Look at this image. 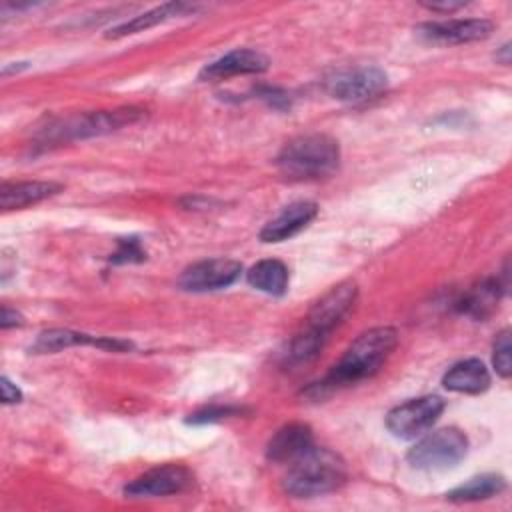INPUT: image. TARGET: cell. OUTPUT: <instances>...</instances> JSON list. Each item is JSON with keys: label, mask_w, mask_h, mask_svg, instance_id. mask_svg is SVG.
<instances>
[{"label": "cell", "mask_w": 512, "mask_h": 512, "mask_svg": "<svg viewBox=\"0 0 512 512\" xmlns=\"http://www.w3.org/2000/svg\"><path fill=\"white\" fill-rule=\"evenodd\" d=\"M398 344V332L390 326H378L362 332L332 366L324 380L312 384L306 394L322 398L336 388L356 384L374 376Z\"/></svg>", "instance_id": "6da1fadb"}, {"label": "cell", "mask_w": 512, "mask_h": 512, "mask_svg": "<svg viewBox=\"0 0 512 512\" xmlns=\"http://www.w3.org/2000/svg\"><path fill=\"white\" fill-rule=\"evenodd\" d=\"M346 482L344 460L328 450L312 446L294 462L284 476V490L294 498H312L338 490Z\"/></svg>", "instance_id": "7a4b0ae2"}, {"label": "cell", "mask_w": 512, "mask_h": 512, "mask_svg": "<svg viewBox=\"0 0 512 512\" xmlns=\"http://www.w3.org/2000/svg\"><path fill=\"white\" fill-rule=\"evenodd\" d=\"M340 162V146L328 134H302L284 144L278 168L292 180H316L330 176Z\"/></svg>", "instance_id": "3957f363"}, {"label": "cell", "mask_w": 512, "mask_h": 512, "mask_svg": "<svg viewBox=\"0 0 512 512\" xmlns=\"http://www.w3.org/2000/svg\"><path fill=\"white\" fill-rule=\"evenodd\" d=\"M468 452V438L458 428H438L422 436L406 454L416 470L442 472L454 468Z\"/></svg>", "instance_id": "277c9868"}, {"label": "cell", "mask_w": 512, "mask_h": 512, "mask_svg": "<svg viewBox=\"0 0 512 512\" xmlns=\"http://www.w3.org/2000/svg\"><path fill=\"white\" fill-rule=\"evenodd\" d=\"M144 118V112L138 108H116L72 116L60 122H52L46 126L44 134L50 140H76L110 134L124 126H130Z\"/></svg>", "instance_id": "5b68a950"}, {"label": "cell", "mask_w": 512, "mask_h": 512, "mask_svg": "<svg viewBox=\"0 0 512 512\" xmlns=\"http://www.w3.org/2000/svg\"><path fill=\"white\" fill-rule=\"evenodd\" d=\"M444 410V400L440 396L428 394L420 398L406 400L394 406L386 414V428L396 438H416L422 436L440 418Z\"/></svg>", "instance_id": "8992f818"}, {"label": "cell", "mask_w": 512, "mask_h": 512, "mask_svg": "<svg viewBox=\"0 0 512 512\" xmlns=\"http://www.w3.org/2000/svg\"><path fill=\"white\" fill-rule=\"evenodd\" d=\"M358 296V286L352 280L332 286L310 310L304 330L326 340L330 332L346 318Z\"/></svg>", "instance_id": "52a82bcc"}, {"label": "cell", "mask_w": 512, "mask_h": 512, "mask_svg": "<svg viewBox=\"0 0 512 512\" xmlns=\"http://www.w3.org/2000/svg\"><path fill=\"white\" fill-rule=\"evenodd\" d=\"M242 274V264L232 258H210L188 266L178 286L186 292H212L234 284Z\"/></svg>", "instance_id": "ba28073f"}, {"label": "cell", "mask_w": 512, "mask_h": 512, "mask_svg": "<svg viewBox=\"0 0 512 512\" xmlns=\"http://www.w3.org/2000/svg\"><path fill=\"white\" fill-rule=\"evenodd\" d=\"M192 484V474L180 464H162L146 470L124 486L128 498H152L180 494Z\"/></svg>", "instance_id": "9c48e42d"}, {"label": "cell", "mask_w": 512, "mask_h": 512, "mask_svg": "<svg viewBox=\"0 0 512 512\" xmlns=\"http://www.w3.org/2000/svg\"><path fill=\"white\" fill-rule=\"evenodd\" d=\"M388 84L386 74L374 66L338 72L328 80V92L344 102H366L378 96Z\"/></svg>", "instance_id": "30bf717a"}, {"label": "cell", "mask_w": 512, "mask_h": 512, "mask_svg": "<svg viewBox=\"0 0 512 512\" xmlns=\"http://www.w3.org/2000/svg\"><path fill=\"white\" fill-rule=\"evenodd\" d=\"M418 34L432 44H466L488 38L492 34V22L484 18L426 22L418 28Z\"/></svg>", "instance_id": "8fae6325"}, {"label": "cell", "mask_w": 512, "mask_h": 512, "mask_svg": "<svg viewBox=\"0 0 512 512\" xmlns=\"http://www.w3.org/2000/svg\"><path fill=\"white\" fill-rule=\"evenodd\" d=\"M70 346H96V348L112 350V352H124V350L132 348V344L126 340L90 336V334L74 332L68 328H52V330H44L38 334V338L30 346V352L32 354H52V352H60Z\"/></svg>", "instance_id": "7c38bea8"}, {"label": "cell", "mask_w": 512, "mask_h": 512, "mask_svg": "<svg viewBox=\"0 0 512 512\" xmlns=\"http://www.w3.org/2000/svg\"><path fill=\"white\" fill-rule=\"evenodd\" d=\"M270 66V60L250 48H236L228 54L220 56L218 60L206 64L200 70V80H226L232 76H244V74H262Z\"/></svg>", "instance_id": "4fadbf2b"}, {"label": "cell", "mask_w": 512, "mask_h": 512, "mask_svg": "<svg viewBox=\"0 0 512 512\" xmlns=\"http://www.w3.org/2000/svg\"><path fill=\"white\" fill-rule=\"evenodd\" d=\"M318 214V206L310 200H298L284 206L266 226L260 230L262 242H282L304 230Z\"/></svg>", "instance_id": "5bb4252c"}, {"label": "cell", "mask_w": 512, "mask_h": 512, "mask_svg": "<svg viewBox=\"0 0 512 512\" xmlns=\"http://www.w3.org/2000/svg\"><path fill=\"white\" fill-rule=\"evenodd\" d=\"M314 446V434L308 424L292 422L274 432L266 446V456L272 462H294Z\"/></svg>", "instance_id": "9a60e30c"}, {"label": "cell", "mask_w": 512, "mask_h": 512, "mask_svg": "<svg viewBox=\"0 0 512 512\" xmlns=\"http://www.w3.org/2000/svg\"><path fill=\"white\" fill-rule=\"evenodd\" d=\"M62 190L58 182L32 180V182H4L0 188V206L2 210H22L32 204H38Z\"/></svg>", "instance_id": "2e32d148"}, {"label": "cell", "mask_w": 512, "mask_h": 512, "mask_svg": "<svg viewBox=\"0 0 512 512\" xmlns=\"http://www.w3.org/2000/svg\"><path fill=\"white\" fill-rule=\"evenodd\" d=\"M446 390L460 394H480L490 386V372L478 358H466L456 362L442 378Z\"/></svg>", "instance_id": "e0dca14e"}, {"label": "cell", "mask_w": 512, "mask_h": 512, "mask_svg": "<svg viewBox=\"0 0 512 512\" xmlns=\"http://www.w3.org/2000/svg\"><path fill=\"white\" fill-rule=\"evenodd\" d=\"M246 278L250 286L270 296H282L288 290V268L276 258L256 262L248 270Z\"/></svg>", "instance_id": "ac0fdd59"}, {"label": "cell", "mask_w": 512, "mask_h": 512, "mask_svg": "<svg viewBox=\"0 0 512 512\" xmlns=\"http://www.w3.org/2000/svg\"><path fill=\"white\" fill-rule=\"evenodd\" d=\"M502 294V286L498 280L490 278L480 282L478 286H474L460 302H458V310L472 316V318H486L488 314L494 312V308L498 306Z\"/></svg>", "instance_id": "d6986e66"}, {"label": "cell", "mask_w": 512, "mask_h": 512, "mask_svg": "<svg viewBox=\"0 0 512 512\" xmlns=\"http://www.w3.org/2000/svg\"><path fill=\"white\" fill-rule=\"evenodd\" d=\"M186 8H188V6L182 4V2H168V4L156 6V8H152V10L144 12V14L134 16L132 20H128V22H124V24L112 28V30L106 34V38H122V36H128V34L144 32V30H148V28H152V26H156V24H160V22L172 18V16H180Z\"/></svg>", "instance_id": "ffe728a7"}, {"label": "cell", "mask_w": 512, "mask_h": 512, "mask_svg": "<svg viewBox=\"0 0 512 512\" xmlns=\"http://www.w3.org/2000/svg\"><path fill=\"white\" fill-rule=\"evenodd\" d=\"M504 488H506V480L502 476L482 474V476H474L466 484H460L458 488L450 490L446 494V498L452 502H476V500H486L490 496H496Z\"/></svg>", "instance_id": "44dd1931"}, {"label": "cell", "mask_w": 512, "mask_h": 512, "mask_svg": "<svg viewBox=\"0 0 512 512\" xmlns=\"http://www.w3.org/2000/svg\"><path fill=\"white\" fill-rule=\"evenodd\" d=\"M146 260V250L142 248L140 240L130 236V238H120L116 252L110 256L112 264H130V262H144Z\"/></svg>", "instance_id": "7402d4cb"}, {"label": "cell", "mask_w": 512, "mask_h": 512, "mask_svg": "<svg viewBox=\"0 0 512 512\" xmlns=\"http://www.w3.org/2000/svg\"><path fill=\"white\" fill-rule=\"evenodd\" d=\"M492 362L496 372L502 378H508L512 368H510V330H502L496 340H494V354H492Z\"/></svg>", "instance_id": "603a6c76"}, {"label": "cell", "mask_w": 512, "mask_h": 512, "mask_svg": "<svg viewBox=\"0 0 512 512\" xmlns=\"http://www.w3.org/2000/svg\"><path fill=\"white\" fill-rule=\"evenodd\" d=\"M240 412V408L234 406H206L194 414H190L188 422L190 424H206V422H216L228 416H236Z\"/></svg>", "instance_id": "cb8c5ba5"}, {"label": "cell", "mask_w": 512, "mask_h": 512, "mask_svg": "<svg viewBox=\"0 0 512 512\" xmlns=\"http://www.w3.org/2000/svg\"><path fill=\"white\" fill-rule=\"evenodd\" d=\"M260 98H264L270 106L274 108H288L290 106V96L280 90V88H274V86H262L256 90Z\"/></svg>", "instance_id": "d4e9b609"}, {"label": "cell", "mask_w": 512, "mask_h": 512, "mask_svg": "<svg viewBox=\"0 0 512 512\" xmlns=\"http://www.w3.org/2000/svg\"><path fill=\"white\" fill-rule=\"evenodd\" d=\"M0 388H2V402L4 404H14V402H20L22 400V392L16 384H12L8 380V376H2L0 380Z\"/></svg>", "instance_id": "484cf974"}, {"label": "cell", "mask_w": 512, "mask_h": 512, "mask_svg": "<svg viewBox=\"0 0 512 512\" xmlns=\"http://www.w3.org/2000/svg\"><path fill=\"white\" fill-rule=\"evenodd\" d=\"M22 316L16 310H10L8 306H2V316H0V326L6 330L10 326H20Z\"/></svg>", "instance_id": "4316f807"}]
</instances>
